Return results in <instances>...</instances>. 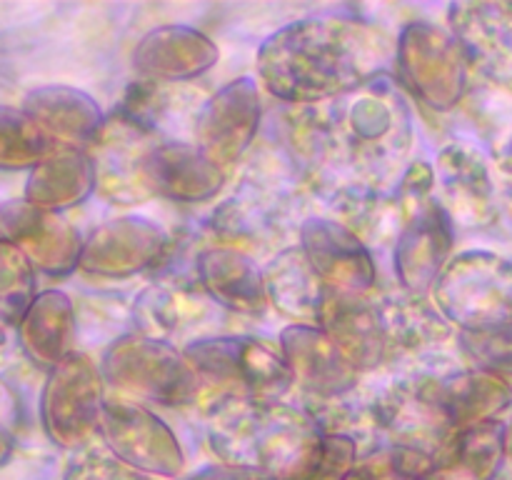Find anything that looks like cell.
Listing matches in <instances>:
<instances>
[{
    "label": "cell",
    "mask_w": 512,
    "mask_h": 480,
    "mask_svg": "<svg viewBox=\"0 0 512 480\" xmlns=\"http://www.w3.org/2000/svg\"><path fill=\"white\" fill-rule=\"evenodd\" d=\"M395 43L375 25L350 15H313L283 25L255 58L260 88L303 108L343 100L385 73Z\"/></svg>",
    "instance_id": "6da1fadb"
},
{
    "label": "cell",
    "mask_w": 512,
    "mask_h": 480,
    "mask_svg": "<svg viewBox=\"0 0 512 480\" xmlns=\"http://www.w3.org/2000/svg\"><path fill=\"white\" fill-rule=\"evenodd\" d=\"M208 400L205 435L218 463L263 480H303L323 453L325 435L303 405L235 395Z\"/></svg>",
    "instance_id": "7a4b0ae2"
},
{
    "label": "cell",
    "mask_w": 512,
    "mask_h": 480,
    "mask_svg": "<svg viewBox=\"0 0 512 480\" xmlns=\"http://www.w3.org/2000/svg\"><path fill=\"white\" fill-rule=\"evenodd\" d=\"M333 108L358 183L385 190L388 180L403 175L400 168L413 148V113L398 83L383 73Z\"/></svg>",
    "instance_id": "3957f363"
},
{
    "label": "cell",
    "mask_w": 512,
    "mask_h": 480,
    "mask_svg": "<svg viewBox=\"0 0 512 480\" xmlns=\"http://www.w3.org/2000/svg\"><path fill=\"white\" fill-rule=\"evenodd\" d=\"M105 385L138 403L183 408L203 398L198 378L183 348L143 333H125L98 360Z\"/></svg>",
    "instance_id": "277c9868"
},
{
    "label": "cell",
    "mask_w": 512,
    "mask_h": 480,
    "mask_svg": "<svg viewBox=\"0 0 512 480\" xmlns=\"http://www.w3.org/2000/svg\"><path fill=\"white\" fill-rule=\"evenodd\" d=\"M183 353L208 395L283 400L295 388L278 345L255 335H205L185 343Z\"/></svg>",
    "instance_id": "5b68a950"
},
{
    "label": "cell",
    "mask_w": 512,
    "mask_h": 480,
    "mask_svg": "<svg viewBox=\"0 0 512 480\" xmlns=\"http://www.w3.org/2000/svg\"><path fill=\"white\" fill-rule=\"evenodd\" d=\"M430 300L458 333L512 323V260L473 248L453 255Z\"/></svg>",
    "instance_id": "8992f818"
},
{
    "label": "cell",
    "mask_w": 512,
    "mask_h": 480,
    "mask_svg": "<svg viewBox=\"0 0 512 480\" xmlns=\"http://www.w3.org/2000/svg\"><path fill=\"white\" fill-rule=\"evenodd\" d=\"M395 75L435 113L458 108L470 85V60L448 25L413 20L395 40Z\"/></svg>",
    "instance_id": "52a82bcc"
},
{
    "label": "cell",
    "mask_w": 512,
    "mask_h": 480,
    "mask_svg": "<svg viewBox=\"0 0 512 480\" xmlns=\"http://www.w3.org/2000/svg\"><path fill=\"white\" fill-rule=\"evenodd\" d=\"M108 400L100 365L75 350L63 363L48 370L40 395V420L45 435L65 450H83L93 443Z\"/></svg>",
    "instance_id": "ba28073f"
},
{
    "label": "cell",
    "mask_w": 512,
    "mask_h": 480,
    "mask_svg": "<svg viewBox=\"0 0 512 480\" xmlns=\"http://www.w3.org/2000/svg\"><path fill=\"white\" fill-rule=\"evenodd\" d=\"M445 370H413L395 378L373 398L380 435L390 445L438 455L455 433L440 398V375Z\"/></svg>",
    "instance_id": "9c48e42d"
},
{
    "label": "cell",
    "mask_w": 512,
    "mask_h": 480,
    "mask_svg": "<svg viewBox=\"0 0 512 480\" xmlns=\"http://www.w3.org/2000/svg\"><path fill=\"white\" fill-rule=\"evenodd\" d=\"M98 438L125 465L150 478H180L185 453L178 435L145 403L108 395Z\"/></svg>",
    "instance_id": "30bf717a"
},
{
    "label": "cell",
    "mask_w": 512,
    "mask_h": 480,
    "mask_svg": "<svg viewBox=\"0 0 512 480\" xmlns=\"http://www.w3.org/2000/svg\"><path fill=\"white\" fill-rule=\"evenodd\" d=\"M263 120L260 83L250 75L230 80L203 100L193 123V143L218 165L238 163L258 138Z\"/></svg>",
    "instance_id": "8fae6325"
},
{
    "label": "cell",
    "mask_w": 512,
    "mask_h": 480,
    "mask_svg": "<svg viewBox=\"0 0 512 480\" xmlns=\"http://www.w3.org/2000/svg\"><path fill=\"white\" fill-rule=\"evenodd\" d=\"M170 238L158 223L125 215L98 225L85 238L80 270L103 280H128L158 270L168 260Z\"/></svg>",
    "instance_id": "7c38bea8"
},
{
    "label": "cell",
    "mask_w": 512,
    "mask_h": 480,
    "mask_svg": "<svg viewBox=\"0 0 512 480\" xmlns=\"http://www.w3.org/2000/svg\"><path fill=\"white\" fill-rule=\"evenodd\" d=\"M158 143L160 138L118 110L108 115L95 143L85 150L93 160L95 193L113 205L148 203L153 195L145 185V160Z\"/></svg>",
    "instance_id": "4fadbf2b"
},
{
    "label": "cell",
    "mask_w": 512,
    "mask_h": 480,
    "mask_svg": "<svg viewBox=\"0 0 512 480\" xmlns=\"http://www.w3.org/2000/svg\"><path fill=\"white\" fill-rule=\"evenodd\" d=\"M300 250L333 293L373 295L378 288V265L368 243L343 220L310 215L298 230Z\"/></svg>",
    "instance_id": "5bb4252c"
},
{
    "label": "cell",
    "mask_w": 512,
    "mask_h": 480,
    "mask_svg": "<svg viewBox=\"0 0 512 480\" xmlns=\"http://www.w3.org/2000/svg\"><path fill=\"white\" fill-rule=\"evenodd\" d=\"M455 223L438 198H430L405 218L393 248L400 290L430 298L445 265L453 258Z\"/></svg>",
    "instance_id": "9a60e30c"
},
{
    "label": "cell",
    "mask_w": 512,
    "mask_h": 480,
    "mask_svg": "<svg viewBox=\"0 0 512 480\" xmlns=\"http://www.w3.org/2000/svg\"><path fill=\"white\" fill-rule=\"evenodd\" d=\"M435 168V198L455 228H488L498 218V185L483 155L465 143L440 148Z\"/></svg>",
    "instance_id": "2e32d148"
},
{
    "label": "cell",
    "mask_w": 512,
    "mask_h": 480,
    "mask_svg": "<svg viewBox=\"0 0 512 480\" xmlns=\"http://www.w3.org/2000/svg\"><path fill=\"white\" fill-rule=\"evenodd\" d=\"M0 230L30 258L35 270L63 278L80 268L83 235L60 213L40 210L28 200H10L0 205Z\"/></svg>",
    "instance_id": "e0dca14e"
},
{
    "label": "cell",
    "mask_w": 512,
    "mask_h": 480,
    "mask_svg": "<svg viewBox=\"0 0 512 480\" xmlns=\"http://www.w3.org/2000/svg\"><path fill=\"white\" fill-rule=\"evenodd\" d=\"M278 348L293 375V385L303 390L305 400H333L358 390L360 373L318 325H285Z\"/></svg>",
    "instance_id": "ac0fdd59"
},
{
    "label": "cell",
    "mask_w": 512,
    "mask_h": 480,
    "mask_svg": "<svg viewBox=\"0 0 512 480\" xmlns=\"http://www.w3.org/2000/svg\"><path fill=\"white\" fill-rule=\"evenodd\" d=\"M448 28L473 73L512 95V3H453Z\"/></svg>",
    "instance_id": "d6986e66"
},
{
    "label": "cell",
    "mask_w": 512,
    "mask_h": 480,
    "mask_svg": "<svg viewBox=\"0 0 512 480\" xmlns=\"http://www.w3.org/2000/svg\"><path fill=\"white\" fill-rule=\"evenodd\" d=\"M220 48L193 25H158L138 40L133 50V68L140 80L150 83L188 85L215 68Z\"/></svg>",
    "instance_id": "ffe728a7"
},
{
    "label": "cell",
    "mask_w": 512,
    "mask_h": 480,
    "mask_svg": "<svg viewBox=\"0 0 512 480\" xmlns=\"http://www.w3.org/2000/svg\"><path fill=\"white\" fill-rule=\"evenodd\" d=\"M318 325L358 373H370L390 358L380 303L370 295L328 290L320 305Z\"/></svg>",
    "instance_id": "44dd1931"
},
{
    "label": "cell",
    "mask_w": 512,
    "mask_h": 480,
    "mask_svg": "<svg viewBox=\"0 0 512 480\" xmlns=\"http://www.w3.org/2000/svg\"><path fill=\"white\" fill-rule=\"evenodd\" d=\"M228 170L210 160L193 140H160L145 160V185L153 198L205 203L225 188Z\"/></svg>",
    "instance_id": "7402d4cb"
},
{
    "label": "cell",
    "mask_w": 512,
    "mask_h": 480,
    "mask_svg": "<svg viewBox=\"0 0 512 480\" xmlns=\"http://www.w3.org/2000/svg\"><path fill=\"white\" fill-rule=\"evenodd\" d=\"M198 288L218 308L235 315H263L268 308L263 268L245 250L230 245H208L193 260Z\"/></svg>",
    "instance_id": "603a6c76"
},
{
    "label": "cell",
    "mask_w": 512,
    "mask_h": 480,
    "mask_svg": "<svg viewBox=\"0 0 512 480\" xmlns=\"http://www.w3.org/2000/svg\"><path fill=\"white\" fill-rule=\"evenodd\" d=\"M213 305L195 278H158L135 295V333L175 343V338L208 323L213 318Z\"/></svg>",
    "instance_id": "cb8c5ba5"
},
{
    "label": "cell",
    "mask_w": 512,
    "mask_h": 480,
    "mask_svg": "<svg viewBox=\"0 0 512 480\" xmlns=\"http://www.w3.org/2000/svg\"><path fill=\"white\" fill-rule=\"evenodd\" d=\"M23 110L38 123L55 148L88 150L105 125L93 95L73 85H40L25 93Z\"/></svg>",
    "instance_id": "d4e9b609"
},
{
    "label": "cell",
    "mask_w": 512,
    "mask_h": 480,
    "mask_svg": "<svg viewBox=\"0 0 512 480\" xmlns=\"http://www.w3.org/2000/svg\"><path fill=\"white\" fill-rule=\"evenodd\" d=\"M78 318L75 305L63 290H43L35 295L33 305L18 323V340L23 353L38 368L53 370L75 353Z\"/></svg>",
    "instance_id": "484cf974"
},
{
    "label": "cell",
    "mask_w": 512,
    "mask_h": 480,
    "mask_svg": "<svg viewBox=\"0 0 512 480\" xmlns=\"http://www.w3.org/2000/svg\"><path fill=\"white\" fill-rule=\"evenodd\" d=\"M263 280L268 305L275 313L288 318L290 323H318L320 305L328 295V288L318 278L313 265L308 263L300 245H288V248L278 250L263 265Z\"/></svg>",
    "instance_id": "4316f807"
},
{
    "label": "cell",
    "mask_w": 512,
    "mask_h": 480,
    "mask_svg": "<svg viewBox=\"0 0 512 480\" xmlns=\"http://www.w3.org/2000/svg\"><path fill=\"white\" fill-rule=\"evenodd\" d=\"M383 313L385 333H388L390 358L395 353L418 355L420 360L430 353H438L455 335V328L440 315L435 303L423 295H398L378 300Z\"/></svg>",
    "instance_id": "83f0119b"
},
{
    "label": "cell",
    "mask_w": 512,
    "mask_h": 480,
    "mask_svg": "<svg viewBox=\"0 0 512 480\" xmlns=\"http://www.w3.org/2000/svg\"><path fill=\"white\" fill-rule=\"evenodd\" d=\"M440 398L453 430L503 420L512 408V383L508 378L480 368L445 370L440 375Z\"/></svg>",
    "instance_id": "f1b7e54d"
},
{
    "label": "cell",
    "mask_w": 512,
    "mask_h": 480,
    "mask_svg": "<svg viewBox=\"0 0 512 480\" xmlns=\"http://www.w3.org/2000/svg\"><path fill=\"white\" fill-rule=\"evenodd\" d=\"M95 193L93 160L85 150L55 148L28 175L25 198L30 205L50 213H63L85 203Z\"/></svg>",
    "instance_id": "f546056e"
},
{
    "label": "cell",
    "mask_w": 512,
    "mask_h": 480,
    "mask_svg": "<svg viewBox=\"0 0 512 480\" xmlns=\"http://www.w3.org/2000/svg\"><path fill=\"white\" fill-rule=\"evenodd\" d=\"M198 98L200 95L188 85L135 80L115 110L160 140H175L173 133L183 123L190 125V138H193L195 115L203 105Z\"/></svg>",
    "instance_id": "4dcf8cb0"
},
{
    "label": "cell",
    "mask_w": 512,
    "mask_h": 480,
    "mask_svg": "<svg viewBox=\"0 0 512 480\" xmlns=\"http://www.w3.org/2000/svg\"><path fill=\"white\" fill-rule=\"evenodd\" d=\"M438 463L458 465L475 480H493L508 463L505 455V420L470 425L455 430L448 443L435 455Z\"/></svg>",
    "instance_id": "1f68e13d"
},
{
    "label": "cell",
    "mask_w": 512,
    "mask_h": 480,
    "mask_svg": "<svg viewBox=\"0 0 512 480\" xmlns=\"http://www.w3.org/2000/svg\"><path fill=\"white\" fill-rule=\"evenodd\" d=\"M55 145L23 108L0 105V170H33Z\"/></svg>",
    "instance_id": "d6a6232c"
},
{
    "label": "cell",
    "mask_w": 512,
    "mask_h": 480,
    "mask_svg": "<svg viewBox=\"0 0 512 480\" xmlns=\"http://www.w3.org/2000/svg\"><path fill=\"white\" fill-rule=\"evenodd\" d=\"M35 295V265L13 240L0 235V320L18 325Z\"/></svg>",
    "instance_id": "836d02e7"
},
{
    "label": "cell",
    "mask_w": 512,
    "mask_h": 480,
    "mask_svg": "<svg viewBox=\"0 0 512 480\" xmlns=\"http://www.w3.org/2000/svg\"><path fill=\"white\" fill-rule=\"evenodd\" d=\"M435 463V455L388 443L360 455L345 480H420L435 468Z\"/></svg>",
    "instance_id": "e575fe53"
},
{
    "label": "cell",
    "mask_w": 512,
    "mask_h": 480,
    "mask_svg": "<svg viewBox=\"0 0 512 480\" xmlns=\"http://www.w3.org/2000/svg\"><path fill=\"white\" fill-rule=\"evenodd\" d=\"M458 348L473 368L512 378V323L478 333H458Z\"/></svg>",
    "instance_id": "d590c367"
},
{
    "label": "cell",
    "mask_w": 512,
    "mask_h": 480,
    "mask_svg": "<svg viewBox=\"0 0 512 480\" xmlns=\"http://www.w3.org/2000/svg\"><path fill=\"white\" fill-rule=\"evenodd\" d=\"M63 480H158L150 475L138 473L123 460L115 458L103 443L88 445V448L78 450L75 458L70 460L65 468Z\"/></svg>",
    "instance_id": "8d00e7d4"
},
{
    "label": "cell",
    "mask_w": 512,
    "mask_h": 480,
    "mask_svg": "<svg viewBox=\"0 0 512 480\" xmlns=\"http://www.w3.org/2000/svg\"><path fill=\"white\" fill-rule=\"evenodd\" d=\"M358 458L360 448L353 440L340 438V435H325L323 453L303 480H345Z\"/></svg>",
    "instance_id": "74e56055"
},
{
    "label": "cell",
    "mask_w": 512,
    "mask_h": 480,
    "mask_svg": "<svg viewBox=\"0 0 512 480\" xmlns=\"http://www.w3.org/2000/svg\"><path fill=\"white\" fill-rule=\"evenodd\" d=\"M185 480H263V478L250 473V470L233 468V465L210 463V465H203L200 470H195V473L188 475Z\"/></svg>",
    "instance_id": "f35d334b"
},
{
    "label": "cell",
    "mask_w": 512,
    "mask_h": 480,
    "mask_svg": "<svg viewBox=\"0 0 512 480\" xmlns=\"http://www.w3.org/2000/svg\"><path fill=\"white\" fill-rule=\"evenodd\" d=\"M420 480H475L473 475L460 470L458 465H450V463H435V468L430 470L428 475H423Z\"/></svg>",
    "instance_id": "ab89813d"
},
{
    "label": "cell",
    "mask_w": 512,
    "mask_h": 480,
    "mask_svg": "<svg viewBox=\"0 0 512 480\" xmlns=\"http://www.w3.org/2000/svg\"><path fill=\"white\" fill-rule=\"evenodd\" d=\"M498 210H503L508 215L512 225V175H503L498 185Z\"/></svg>",
    "instance_id": "60d3db41"
},
{
    "label": "cell",
    "mask_w": 512,
    "mask_h": 480,
    "mask_svg": "<svg viewBox=\"0 0 512 480\" xmlns=\"http://www.w3.org/2000/svg\"><path fill=\"white\" fill-rule=\"evenodd\" d=\"M498 168L503 175H512V133L498 150Z\"/></svg>",
    "instance_id": "b9f144b4"
},
{
    "label": "cell",
    "mask_w": 512,
    "mask_h": 480,
    "mask_svg": "<svg viewBox=\"0 0 512 480\" xmlns=\"http://www.w3.org/2000/svg\"><path fill=\"white\" fill-rule=\"evenodd\" d=\"M10 450H13V435L0 425V468H3L5 460L10 458Z\"/></svg>",
    "instance_id": "7bdbcfd3"
},
{
    "label": "cell",
    "mask_w": 512,
    "mask_h": 480,
    "mask_svg": "<svg viewBox=\"0 0 512 480\" xmlns=\"http://www.w3.org/2000/svg\"><path fill=\"white\" fill-rule=\"evenodd\" d=\"M505 455H508V463L512 465V418L510 423H505Z\"/></svg>",
    "instance_id": "ee69618b"
},
{
    "label": "cell",
    "mask_w": 512,
    "mask_h": 480,
    "mask_svg": "<svg viewBox=\"0 0 512 480\" xmlns=\"http://www.w3.org/2000/svg\"><path fill=\"white\" fill-rule=\"evenodd\" d=\"M493 480H512V465H510V463H505V465H503V470H500V473L495 475Z\"/></svg>",
    "instance_id": "f6af8a7d"
},
{
    "label": "cell",
    "mask_w": 512,
    "mask_h": 480,
    "mask_svg": "<svg viewBox=\"0 0 512 480\" xmlns=\"http://www.w3.org/2000/svg\"><path fill=\"white\" fill-rule=\"evenodd\" d=\"M3 403H5V390L0 388V405H3Z\"/></svg>",
    "instance_id": "bcb514c9"
}]
</instances>
